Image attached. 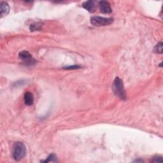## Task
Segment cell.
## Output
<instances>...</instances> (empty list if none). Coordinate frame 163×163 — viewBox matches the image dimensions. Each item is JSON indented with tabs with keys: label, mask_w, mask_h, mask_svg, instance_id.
Here are the masks:
<instances>
[{
	"label": "cell",
	"mask_w": 163,
	"mask_h": 163,
	"mask_svg": "<svg viewBox=\"0 0 163 163\" xmlns=\"http://www.w3.org/2000/svg\"><path fill=\"white\" fill-rule=\"evenodd\" d=\"M112 89L114 94L121 99H126V96L122 80L119 77H116L113 83Z\"/></svg>",
	"instance_id": "cell-1"
},
{
	"label": "cell",
	"mask_w": 163,
	"mask_h": 163,
	"mask_svg": "<svg viewBox=\"0 0 163 163\" xmlns=\"http://www.w3.org/2000/svg\"><path fill=\"white\" fill-rule=\"evenodd\" d=\"M163 160L161 157H159V156H156V157H154L153 159H152V162H162Z\"/></svg>",
	"instance_id": "cell-12"
},
{
	"label": "cell",
	"mask_w": 163,
	"mask_h": 163,
	"mask_svg": "<svg viewBox=\"0 0 163 163\" xmlns=\"http://www.w3.org/2000/svg\"><path fill=\"white\" fill-rule=\"evenodd\" d=\"M20 59H21L26 64L33 65L35 63V60L33 59L32 56L28 51H22L19 54Z\"/></svg>",
	"instance_id": "cell-4"
},
{
	"label": "cell",
	"mask_w": 163,
	"mask_h": 163,
	"mask_svg": "<svg viewBox=\"0 0 163 163\" xmlns=\"http://www.w3.org/2000/svg\"><path fill=\"white\" fill-rule=\"evenodd\" d=\"M162 43L159 42L154 48V52L157 54H162Z\"/></svg>",
	"instance_id": "cell-11"
},
{
	"label": "cell",
	"mask_w": 163,
	"mask_h": 163,
	"mask_svg": "<svg viewBox=\"0 0 163 163\" xmlns=\"http://www.w3.org/2000/svg\"><path fill=\"white\" fill-rule=\"evenodd\" d=\"M80 68L79 66H68V67H66V69H77V68Z\"/></svg>",
	"instance_id": "cell-13"
},
{
	"label": "cell",
	"mask_w": 163,
	"mask_h": 163,
	"mask_svg": "<svg viewBox=\"0 0 163 163\" xmlns=\"http://www.w3.org/2000/svg\"><path fill=\"white\" fill-rule=\"evenodd\" d=\"M1 17H3V16L7 15L10 10L9 5H8V3L6 2L2 1L1 3Z\"/></svg>",
	"instance_id": "cell-8"
},
{
	"label": "cell",
	"mask_w": 163,
	"mask_h": 163,
	"mask_svg": "<svg viewBox=\"0 0 163 163\" xmlns=\"http://www.w3.org/2000/svg\"><path fill=\"white\" fill-rule=\"evenodd\" d=\"M57 161V157L54 154H51V155L49 156L47 160L45 161H41L43 162H56Z\"/></svg>",
	"instance_id": "cell-10"
},
{
	"label": "cell",
	"mask_w": 163,
	"mask_h": 163,
	"mask_svg": "<svg viewBox=\"0 0 163 163\" xmlns=\"http://www.w3.org/2000/svg\"><path fill=\"white\" fill-rule=\"evenodd\" d=\"M99 7L101 12L103 14H109L112 12V8L110 3L106 1H101L99 2Z\"/></svg>",
	"instance_id": "cell-5"
},
{
	"label": "cell",
	"mask_w": 163,
	"mask_h": 163,
	"mask_svg": "<svg viewBox=\"0 0 163 163\" xmlns=\"http://www.w3.org/2000/svg\"><path fill=\"white\" fill-rule=\"evenodd\" d=\"M82 7L89 12H93L95 8L94 1H87L82 3Z\"/></svg>",
	"instance_id": "cell-6"
},
{
	"label": "cell",
	"mask_w": 163,
	"mask_h": 163,
	"mask_svg": "<svg viewBox=\"0 0 163 163\" xmlns=\"http://www.w3.org/2000/svg\"><path fill=\"white\" fill-rule=\"evenodd\" d=\"M33 101H34V97H33V94L30 92H27L24 95L25 104L28 106H31L33 104Z\"/></svg>",
	"instance_id": "cell-7"
},
{
	"label": "cell",
	"mask_w": 163,
	"mask_h": 163,
	"mask_svg": "<svg viewBox=\"0 0 163 163\" xmlns=\"http://www.w3.org/2000/svg\"><path fill=\"white\" fill-rule=\"evenodd\" d=\"M30 30L31 31H39L41 30V23H34L30 25Z\"/></svg>",
	"instance_id": "cell-9"
},
{
	"label": "cell",
	"mask_w": 163,
	"mask_h": 163,
	"mask_svg": "<svg viewBox=\"0 0 163 163\" xmlns=\"http://www.w3.org/2000/svg\"><path fill=\"white\" fill-rule=\"evenodd\" d=\"M113 22H114V19L112 18L101 17L98 16L92 17L91 18V23L96 27L108 26L113 23Z\"/></svg>",
	"instance_id": "cell-3"
},
{
	"label": "cell",
	"mask_w": 163,
	"mask_h": 163,
	"mask_svg": "<svg viewBox=\"0 0 163 163\" xmlns=\"http://www.w3.org/2000/svg\"><path fill=\"white\" fill-rule=\"evenodd\" d=\"M26 155V147L22 142H16L14 145L13 150H12V157L14 159L18 161Z\"/></svg>",
	"instance_id": "cell-2"
}]
</instances>
